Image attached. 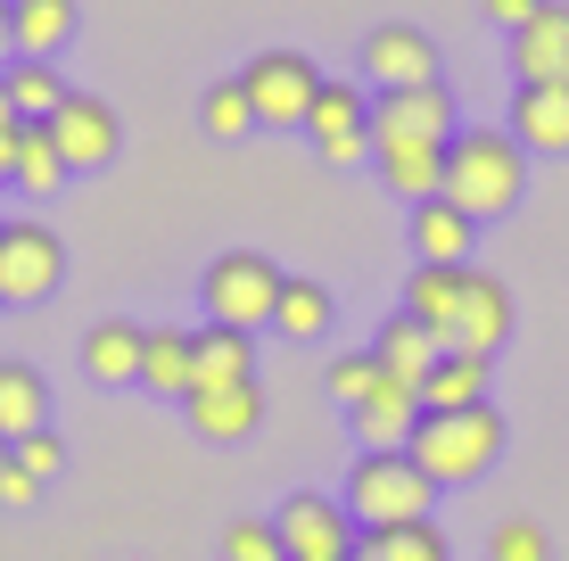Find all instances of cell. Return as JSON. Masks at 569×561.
Returning a JSON list of instances; mask_svg holds the SVG:
<instances>
[{
  "mask_svg": "<svg viewBox=\"0 0 569 561\" xmlns=\"http://www.w3.org/2000/svg\"><path fill=\"white\" fill-rule=\"evenodd\" d=\"M503 447H512V430H503L496 404H470V413H421L413 430V454L429 471V488H470V479H487L503 462Z\"/></svg>",
  "mask_w": 569,
  "mask_h": 561,
  "instance_id": "2",
  "label": "cell"
},
{
  "mask_svg": "<svg viewBox=\"0 0 569 561\" xmlns=\"http://www.w3.org/2000/svg\"><path fill=\"white\" fill-rule=\"evenodd\" d=\"M356 561H455L438 537V520H413V529H363Z\"/></svg>",
  "mask_w": 569,
  "mask_h": 561,
  "instance_id": "29",
  "label": "cell"
},
{
  "mask_svg": "<svg viewBox=\"0 0 569 561\" xmlns=\"http://www.w3.org/2000/svg\"><path fill=\"white\" fill-rule=\"evenodd\" d=\"M446 207H462L470 223H496L528 199V149L503 124H462L455 149H446Z\"/></svg>",
  "mask_w": 569,
  "mask_h": 561,
  "instance_id": "1",
  "label": "cell"
},
{
  "mask_svg": "<svg viewBox=\"0 0 569 561\" xmlns=\"http://www.w3.org/2000/svg\"><path fill=\"white\" fill-rule=\"evenodd\" d=\"M0 91H9V108L26 116V124H50L58 100H67V83H58V58H9V67H0Z\"/></svg>",
  "mask_w": 569,
  "mask_h": 561,
  "instance_id": "26",
  "label": "cell"
},
{
  "mask_svg": "<svg viewBox=\"0 0 569 561\" xmlns=\"http://www.w3.org/2000/svg\"><path fill=\"white\" fill-rule=\"evenodd\" d=\"M339 504L356 512L363 529H413V520L438 512V488H429V471L413 454H356Z\"/></svg>",
  "mask_w": 569,
  "mask_h": 561,
  "instance_id": "4",
  "label": "cell"
},
{
  "mask_svg": "<svg viewBox=\"0 0 569 561\" xmlns=\"http://www.w3.org/2000/svg\"><path fill=\"white\" fill-rule=\"evenodd\" d=\"M0 504H9V512H33V504H42V479L9 462V471H0Z\"/></svg>",
  "mask_w": 569,
  "mask_h": 561,
  "instance_id": "36",
  "label": "cell"
},
{
  "mask_svg": "<svg viewBox=\"0 0 569 561\" xmlns=\"http://www.w3.org/2000/svg\"><path fill=\"white\" fill-rule=\"evenodd\" d=\"M9 462H17V471H33V479L50 488V479L67 471V438H58V430H33V438H17V447H9Z\"/></svg>",
  "mask_w": 569,
  "mask_h": 561,
  "instance_id": "35",
  "label": "cell"
},
{
  "mask_svg": "<svg viewBox=\"0 0 569 561\" xmlns=\"http://www.w3.org/2000/svg\"><path fill=\"white\" fill-rule=\"evenodd\" d=\"M240 91H248V108H257L264 132H306L313 100H322V67H313L306 50H257L240 67Z\"/></svg>",
  "mask_w": 569,
  "mask_h": 561,
  "instance_id": "5",
  "label": "cell"
},
{
  "mask_svg": "<svg viewBox=\"0 0 569 561\" xmlns=\"http://www.w3.org/2000/svg\"><path fill=\"white\" fill-rule=\"evenodd\" d=\"M455 91L421 83V91H371V149H397V141H438L455 149Z\"/></svg>",
  "mask_w": 569,
  "mask_h": 561,
  "instance_id": "8",
  "label": "cell"
},
{
  "mask_svg": "<svg viewBox=\"0 0 569 561\" xmlns=\"http://www.w3.org/2000/svg\"><path fill=\"white\" fill-rule=\"evenodd\" d=\"M58 281H67L58 231L33 216H9L0 223V305H42V298H58Z\"/></svg>",
  "mask_w": 569,
  "mask_h": 561,
  "instance_id": "7",
  "label": "cell"
},
{
  "mask_svg": "<svg viewBox=\"0 0 569 561\" xmlns=\"http://www.w3.org/2000/svg\"><path fill=\"white\" fill-rule=\"evenodd\" d=\"M0 50H9V0H0Z\"/></svg>",
  "mask_w": 569,
  "mask_h": 561,
  "instance_id": "39",
  "label": "cell"
},
{
  "mask_svg": "<svg viewBox=\"0 0 569 561\" xmlns=\"http://www.w3.org/2000/svg\"><path fill=\"white\" fill-rule=\"evenodd\" d=\"M26 199H58V182H67V158H58L50 124H26V141H17V173H9Z\"/></svg>",
  "mask_w": 569,
  "mask_h": 561,
  "instance_id": "30",
  "label": "cell"
},
{
  "mask_svg": "<svg viewBox=\"0 0 569 561\" xmlns=\"http://www.w3.org/2000/svg\"><path fill=\"white\" fill-rule=\"evenodd\" d=\"M545 0H487V26H503V33H520L528 17H537Z\"/></svg>",
  "mask_w": 569,
  "mask_h": 561,
  "instance_id": "37",
  "label": "cell"
},
{
  "mask_svg": "<svg viewBox=\"0 0 569 561\" xmlns=\"http://www.w3.org/2000/svg\"><path fill=\"white\" fill-rule=\"evenodd\" d=\"M17 141H26V132H0V182L17 173Z\"/></svg>",
  "mask_w": 569,
  "mask_h": 561,
  "instance_id": "38",
  "label": "cell"
},
{
  "mask_svg": "<svg viewBox=\"0 0 569 561\" xmlns=\"http://www.w3.org/2000/svg\"><path fill=\"white\" fill-rule=\"evenodd\" d=\"M512 74L520 83H569V0H545L512 33Z\"/></svg>",
  "mask_w": 569,
  "mask_h": 561,
  "instance_id": "15",
  "label": "cell"
},
{
  "mask_svg": "<svg viewBox=\"0 0 569 561\" xmlns=\"http://www.w3.org/2000/svg\"><path fill=\"white\" fill-rule=\"evenodd\" d=\"M470 240H479V223L462 207H446V199L413 207V264H470Z\"/></svg>",
  "mask_w": 569,
  "mask_h": 561,
  "instance_id": "22",
  "label": "cell"
},
{
  "mask_svg": "<svg viewBox=\"0 0 569 561\" xmlns=\"http://www.w3.org/2000/svg\"><path fill=\"white\" fill-rule=\"evenodd\" d=\"M462 281H470V264H413L405 273V314L446 339L455 331V305H462Z\"/></svg>",
  "mask_w": 569,
  "mask_h": 561,
  "instance_id": "25",
  "label": "cell"
},
{
  "mask_svg": "<svg viewBox=\"0 0 569 561\" xmlns=\"http://www.w3.org/2000/svg\"><path fill=\"white\" fill-rule=\"evenodd\" d=\"M421 413H429V404H421L413 380H388L380 372V389L347 413V430H356L363 454H405V447H413V430H421Z\"/></svg>",
  "mask_w": 569,
  "mask_h": 561,
  "instance_id": "12",
  "label": "cell"
},
{
  "mask_svg": "<svg viewBox=\"0 0 569 561\" xmlns=\"http://www.w3.org/2000/svg\"><path fill=\"white\" fill-rule=\"evenodd\" d=\"M272 331L298 339V347H306V339H322V331H330V289L289 273V281H281V305H272Z\"/></svg>",
  "mask_w": 569,
  "mask_h": 561,
  "instance_id": "28",
  "label": "cell"
},
{
  "mask_svg": "<svg viewBox=\"0 0 569 561\" xmlns=\"http://www.w3.org/2000/svg\"><path fill=\"white\" fill-rule=\"evenodd\" d=\"M503 339H512V289H503L496 273H479V264H470L446 347H455V355H487V363H496V347H503Z\"/></svg>",
  "mask_w": 569,
  "mask_h": 561,
  "instance_id": "13",
  "label": "cell"
},
{
  "mask_svg": "<svg viewBox=\"0 0 569 561\" xmlns=\"http://www.w3.org/2000/svg\"><path fill=\"white\" fill-rule=\"evenodd\" d=\"M438 355H446V339L429 331V322H413L405 305L380 322V331H371V363H380L388 380H413V389H421V380L438 372Z\"/></svg>",
  "mask_w": 569,
  "mask_h": 561,
  "instance_id": "18",
  "label": "cell"
},
{
  "mask_svg": "<svg viewBox=\"0 0 569 561\" xmlns=\"http://www.w3.org/2000/svg\"><path fill=\"white\" fill-rule=\"evenodd\" d=\"M0 223H9V216H0Z\"/></svg>",
  "mask_w": 569,
  "mask_h": 561,
  "instance_id": "41",
  "label": "cell"
},
{
  "mask_svg": "<svg viewBox=\"0 0 569 561\" xmlns=\"http://www.w3.org/2000/svg\"><path fill=\"white\" fill-rule=\"evenodd\" d=\"M141 347H149V331L116 314V322H100V331L83 339V372L100 380V389H124V380L141 389Z\"/></svg>",
  "mask_w": 569,
  "mask_h": 561,
  "instance_id": "21",
  "label": "cell"
},
{
  "mask_svg": "<svg viewBox=\"0 0 569 561\" xmlns=\"http://www.w3.org/2000/svg\"><path fill=\"white\" fill-rule=\"evenodd\" d=\"M356 67H363V91H421L438 83V42L421 26H371Z\"/></svg>",
  "mask_w": 569,
  "mask_h": 561,
  "instance_id": "11",
  "label": "cell"
},
{
  "mask_svg": "<svg viewBox=\"0 0 569 561\" xmlns=\"http://www.w3.org/2000/svg\"><path fill=\"white\" fill-rule=\"evenodd\" d=\"M190 372H199V331H190V322H149V347H141V389H149V397L190 404Z\"/></svg>",
  "mask_w": 569,
  "mask_h": 561,
  "instance_id": "17",
  "label": "cell"
},
{
  "mask_svg": "<svg viewBox=\"0 0 569 561\" xmlns=\"http://www.w3.org/2000/svg\"><path fill=\"white\" fill-rule=\"evenodd\" d=\"M0 471H9V438H0Z\"/></svg>",
  "mask_w": 569,
  "mask_h": 561,
  "instance_id": "40",
  "label": "cell"
},
{
  "mask_svg": "<svg viewBox=\"0 0 569 561\" xmlns=\"http://www.w3.org/2000/svg\"><path fill=\"white\" fill-rule=\"evenodd\" d=\"M240 380H257V339L207 322V331H199V372H190V397H199V389H240Z\"/></svg>",
  "mask_w": 569,
  "mask_h": 561,
  "instance_id": "24",
  "label": "cell"
},
{
  "mask_svg": "<svg viewBox=\"0 0 569 561\" xmlns=\"http://www.w3.org/2000/svg\"><path fill=\"white\" fill-rule=\"evenodd\" d=\"M503 132H512L528 158H569V83H520Z\"/></svg>",
  "mask_w": 569,
  "mask_h": 561,
  "instance_id": "14",
  "label": "cell"
},
{
  "mask_svg": "<svg viewBox=\"0 0 569 561\" xmlns=\"http://www.w3.org/2000/svg\"><path fill=\"white\" fill-rule=\"evenodd\" d=\"M487 561H553V537H545L528 512H512V520L487 529Z\"/></svg>",
  "mask_w": 569,
  "mask_h": 561,
  "instance_id": "32",
  "label": "cell"
},
{
  "mask_svg": "<svg viewBox=\"0 0 569 561\" xmlns=\"http://www.w3.org/2000/svg\"><path fill=\"white\" fill-rule=\"evenodd\" d=\"M50 141H58V158H67V173H100V166H116V149H124V116L108 100H91V91H67L58 116H50Z\"/></svg>",
  "mask_w": 569,
  "mask_h": 561,
  "instance_id": "10",
  "label": "cell"
},
{
  "mask_svg": "<svg viewBox=\"0 0 569 561\" xmlns=\"http://www.w3.org/2000/svg\"><path fill=\"white\" fill-rule=\"evenodd\" d=\"M223 561H289L281 529H272V520H231L223 529Z\"/></svg>",
  "mask_w": 569,
  "mask_h": 561,
  "instance_id": "34",
  "label": "cell"
},
{
  "mask_svg": "<svg viewBox=\"0 0 569 561\" xmlns=\"http://www.w3.org/2000/svg\"><path fill=\"white\" fill-rule=\"evenodd\" d=\"M281 264L264 257V248H223V257L207 264V281H199V305H207V322H223V331H272V305H281Z\"/></svg>",
  "mask_w": 569,
  "mask_h": 561,
  "instance_id": "3",
  "label": "cell"
},
{
  "mask_svg": "<svg viewBox=\"0 0 569 561\" xmlns=\"http://www.w3.org/2000/svg\"><path fill=\"white\" fill-rule=\"evenodd\" d=\"M33 430H50V380L33 372L26 355H0V438H33Z\"/></svg>",
  "mask_w": 569,
  "mask_h": 561,
  "instance_id": "19",
  "label": "cell"
},
{
  "mask_svg": "<svg viewBox=\"0 0 569 561\" xmlns=\"http://www.w3.org/2000/svg\"><path fill=\"white\" fill-rule=\"evenodd\" d=\"M190 430L207 438V447H240V438L264 430V389L257 380H240V389H199L190 397Z\"/></svg>",
  "mask_w": 569,
  "mask_h": 561,
  "instance_id": "16",
  "label": "cell"
},
{
  "mask_svg": "<svg viewBox=\"0 0 569 561\" xmlns=\"http://www.w3.org/2000/svg\"><path fill=\"white\" fill-rule=\"evenodd\" d=\"M272 529H281V553L289 561H356V545H363V520L347 512L339 495H313V488L281 495Z\"/></svg>",
  "mask_w": 569,
  "mask_h": 561,
  "instance_id": "6",
  "label": "cell"
},
{
  "mask_svg": "<svg viewBox=\"0 0 569 561\" xmlns=\"http://www.w3.org/2000/svg\"><path fill=\"white\" fill-rule=\"evenodd\" d=\"M371 166H380V182L397 190V199H438L446 190V149L438 141H397V149H371Z\"/></svg>",
  "mask_w": 569,
  "mask_h": 561,
  "instance_id": "23",
  "label": "cell"
},
{
  "mask_svg": "<svg viewBox=\"0 0 569 561\" xmlns=\"http://www.w3.org/2000/svg\"><path fill=\"white\" fill-rule=\"evenodd\" d=\"M322 389H330V397H339V404H347V413H356V404H363L371 389H380V363H371V347H363V355H330V372H322Z\"/></svg>",
  "mask_w": 569,
  "mask_h": 561,
  "instance_id": "33",
  "label": "cell"
},
{
  "mask_svg": "<svg viewBox=\"0 0 569 561\" xmlns=\"http://www.w3.org/2000/svg\"><path fill=\"white\" fill-rule=\"evenodd\" d=\"M199 124L214 132V141H248V132H257V108H248L240 74H231V83H214L207 100H199Z\"/></svg>",
  "mask_w": 569,
  "mask_h": 561,
  "instance_id": "31",
  "label": "cell"
},
{
  "mask_svg": "<svg viewBox=\"0 0 569 561\" xmlns=\"http://www.w3.org/2000/svg\"><path fill=\"white\" fill-rule=\"evenodd\" d=\"M421 404L429 413H470V404H487V355H455V347H446L438 372L421 380Z\"/></svg>",
  "mask_w": 569,
  "mask_h": 561,
  "instance_id": "27",
  "label": "cell"
},
{
  "mask_svg": "<svg viewBox=\"0 0 569 561\" xmlns=\"http://www.w3.org/2000/svg\"><path fill=\"white\" fill-rule=\"evenodd\" d=\"M306 141H313L322 166H363L371 158V91L322 74V100H313V116H306Z\"/></svg>",
  "mask_w": 569,
  "mask_h": 561,
  "instance_id": "9",
  "label": "cell"
},
{
  "mask_svg": "<svg viewBox=\"0 0 569 561\" xmlns=\"http://www.w3.org/2000/svg\"><path fill=\"white\" fill-rule=\"evenodd\" d=\"M74 0H9V50L17 58H58L74 42Z\"/></svg>",
  "mask_w": 569,
  "mask_h": 561,
  "instance_id": "20",
  "label": "cell"
}]
</instances>
